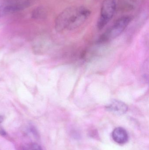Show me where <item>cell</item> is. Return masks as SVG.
<instances>
[{
    "label": "cell",
    "mask_w": 149,
    "mask_h": 150,
    "mask_svg": "<svg viewBox=\"0 0 149 150\" xmlns=\"http://www.w3.org/2000/svg\"><path fill=\"white\" fill-rule=\"evenodd\" d=\"M0 134L2 136L6 135V133L5 132V130L2 128H0Z\"/></svg>",
    "instance_id": "obj_9"
},
{
    "label": "cell",
    "mask_w": 149,
    "mask_h": 150,
    "mask_svg": "<svg viewBox=\"0 0 149 150\" xmlns=\"http://www.w3.org/2000/svg\"><path fill=\"white\" fill-rule=\"evenodd\" d=\"M116 8V0H104L101 5L100 15L97 23V26L101 30L112 19Z\"/></svg>",
    "instance_id": "obj_3"
},
{
    "label": "cell",
    "mask_w": 149,
    "mask_h": 150,
    "mask_svg": "<svg viewBox=\"0 0 149 150\" xmlns=\"http://www.w3.org/2000/svg\"><path fill=\"white\" fill-rule=\"evenodd\" d=\"M4 120V117L2 115H0V124L3 122Z\"/></svg>",
    "instance_id": "obj_10"
},
{
    "label": "cell",
    "mask_w": 149,
    "mask_h": 150,
    "mask_svg": "<svg viewBox=\"0 0 149 150\" xmlns=\"http://www.w3.org/2000/svg\"><path fill=\"white\" fill-rule=\"evenodd\" d=\"M23 150H43L42 147L38 144L31 143L27 144L24 147Z\"/></svg>",
    "instance_id": "obj_8"
},
{
    "label": "cell",
    "mask_w": 149,
    "mask_h": 150,
    "mask_svg": "<svg viewBox=\"0 0 149 150\" xmlns=\"http://www.w3.org/2000/svg\"><path fill=\"white\" fill-rule=\"evenodd\" d=\"M45 12L44 10L41 7L36 8L32 13V17L36 19H40L44 17Z\"/></svg>",
    "instance_id": "obj_7"
},
{
    "label": "cell",
    "mask_w": 149,
    "mask_h": 150,
    "mask_svg": "<svg viewBox=\"0 0 149 150\" xmlns=\"http://www.w3.org/2000/svg\"><path fill=\"white\" fill-rule=\"evenodd\" d=\"M107 111L118 115H122L127 112L128 106L122 101L117 100L111 101L106 106Z\"/></svg>",
    "instance_id": "obj_5"
},
{
    "label": "cell",
    "mask_w": 149,
    "mask_h": 150,
    "mask_svg": "<svg viewBox=\"0 0 149 150\" xmlns=\"http://www.w3.org/2000/svg\"><path fill=\"white\" fill-rule=\"evenodd\" d=\"M113 140L120 144L127 143L128 141L129 136L126 129L121 127H118L114 129L112 133Z\"/></svg>",
    "instance_id": "obj_6"
},
{
    "label": "cell",
    "mask_w": 149,
    "mask_h": 150,
    "mask_svg": "<svg viewBox=\"0 0 149 150\" xmlns=\"http://www.w3.org/2000/svg\"><path fill=\"white\" fill-rule=\"evenodd\" d=\"M90 14V10L83 6L67 8L57 17L55 28L58 31L74 30L82 25Z\"/></svg>",
    "instance_id": "obj_1"
},
{
    "label": "cell",
    "mask_w": 149,
    "mask_h": 150,
    "mask_svg": "<svg viewBox=\"0 0 149 150\" xmlns=\"http://www.w3.org/2000/svg\"><path fill=\"white\" fill-rule=\"evenodd\" d=\"M131 20L129 16H123L119 18L101 37L99 42H106L120 36L127 27Z\"/></svg>",
    "instance_id": "obj_2"
},
{
    "label": "cell",
    "mask_w": 149,
    "mask_h": 150,
    "mask_svg": "<svg viewBox=\"0 0 149 150\" xmlns=\"http://www.w3.org/2000/svg\"><path fill=\"white\" fill-rule=\"evenodd\" d=\"M30 4L29 0H7L1 6L0 11L5 14L15 13L25 9Z\"/></svg>",
    "instance_id": "obj_4"
}]
</instances>
